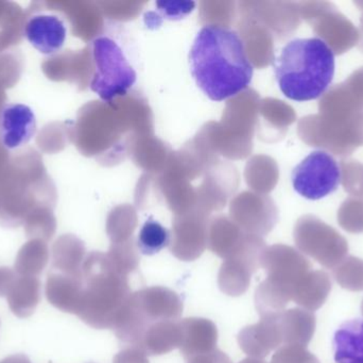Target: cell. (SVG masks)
<instances>
[{"label":"cell","instance_id":"6da1fadb","mask_svg":"<svg viewBox=\"0 0 363 363\" xmlns=\"http://www.w3.org/2000/svg\"><path fill=\"white\" fill-rule=\"evenodd\" d=\"M189 63L199 89L213 102L238 95L253 78V64L242 38L223 26L201 28L190 49Z\"/></svg>","mask_w":363,"mask_h":363},{"label":"cell","instance_id":"7a4b0ae2","mask_svg":"<svg viewBox=\"0 0 363 363\" xmlns=\"http://www.w3.org/2000/svg\"><path fill=\"white\" fill-rule=\"evenodd\" d=\"M57 202L55 185L32 147L18 149L0 170V225L16 228L38 207L53 208Z\"/></svg>","mask_w":363,"mask_h":363},{"label":"cell","instance_id":"3957f363","mask_svg":"<svg viewBox=\"0 0 363 363\" xmlns=\"http://www.w3.org/2000/svg\"><path fill=\"white\" fill-rule=\"evenodd\" d=\"M281 93L294 102L321 97L334 80L336 60L328 43L320 38H294L273 61Z\"/></svg>","mask_w":363,"mask_h":363},{"label":"cell","instance_id":"277c9868","mask_svg":"<svg viewBox=\"0 0 363 363\" xmlns=\"http://www.w3.org/2000/svg\"><path fill=\"white\" fill-rule=\"evenodd\" d=\"M129 276L115 269L108 254L94 251L83 264L82 298L77 317L96 330H113L132 292Z\"/></svg>","mask_w":363,"mask_h":363},{"label":"cell","instance_id":"5b68a950","mask_svg":"<svg viewBox=\"0 0 363 363\" xmlns=\"http://www.w3.org/2000/svg\"><path fill=\"white\" fill-rule=\"evenodd\" d=\"M183 308V302L174 290L160 286L144 288L132 293L113 330L121 343L138 347L152 324L179 321Z\"/></svg>","mask_w":363,"mask_h":363},{"label":"cell","instance_id":"8992f818","mask_svg":"<svg viewBox=\"0 0 363 363\" xmlns=\"http://www.w3.org/2000/svg\"><path fill=\"white\" fill-rule=\"evenodd\" d=\"M94 74L89 87L104 102L125 95L135 85L138 74L115 40L100 36L93 40Z\"/></svg>","mask_w":363,"mask_h":363},{"label":"cell","instance_id":"52a82bcc","mask_svg":"<svg viewBox=\"0 0 363 363\" xmlns=\"http://www.w3.org/2000/svg\"><path fill=\"white\" fill-rule=\"evenodd\" d=\"M294 191L309 200L326 197L341 185V168L337 160L328 151L309 153L292 170Z\"/></svg>","mask_w":363,"mask_h":363},{"label":"cell","instance_id":"ba28073f","mask_svg":"<svg viewBox=\"0 0 363 363\" xmlns=\"http://www.w3.org/2000/svg\"><path fill=\"white\" fill-rule=\"evenodd\" d=\"M262 268L266 271V279L294 296V288L313 266L306 258L290 247L272 246L262 255Z\"/></svg>","mask_w":363,"mask_h":363},{"label":"cell","instance_id":"9c48e42d","mask_svg":"<svg viewBox=\"0 0 363 363\" xmlns=\"http://www.w3.org/2000/svg\"><path fill=\"white\" fill-rule=\"evenodd\" d=\"M239 347L249 357L264 359L283 345L277 315L260 318V321L239 332Z\"/></svg>","mask_w":363,"mask_h":363},{"label":"cell","instance_id":"30bf717a","mask_svg":"<svg viewBox=\"0 0 363 363\" xmlns=\"http://www.w3.org/2000/svg\"><path fill=\"white\" fill-rule=\"evenodd\" d=\"M33 111L25 104H6L0 112V142L6 149H17L27 144L35 134Z\"/></svg>","mask_w":363,"mask_h":363},{"label":"cell","instance_id":"8fae6325","mask_svg":"<svg viewBox=\"0 0 363 363\" xmlns=\"http://www.w3.org/2000/svg\"><path fill=\"white\" fill-rule=\"evenodd\" d=\"M27 16L25 36L32 46L45 55L57 53L63 47L67 33L64 21L55 15L40 13Z\"/></svg>","mask_w":363,"mask_h":363},{"label":"cell","instance_id":"7c38bea8","mask_svg":"<svg viewBox=\"0 0 363 363\" xmlns=\"http://www.w3.org/2000/svg\"><path fill=\"white\" fill-rule=\"evenodd\" d=\"M180 325L181 345L179 349L186 362L217 349V326L211 320L187 318L180 321Z\"/></svg>","mask_w":363,"mask_h":363},{"label":"cell","instance_id":"4fadbf2b","mask_svg":"<svg viewBox=\"0 0 363 363\" xmlns=\"http://www.w3.org/2000/svg\"><path fill=\"white\" fill-rule=\"evenodd\" d=\"M83 277L70 276L63 273L49 271L45 294L47 300L59 310L76 315L82 298Z\"/></svg>","mask_w":363,"mask_h":363},{"label":"cell","instance_id":"5bb4252c","mask_svg":"<svg viewBox=\"0 0 363 363\" xmlns=\"http://www.w3.org/2000/svg\"><path fill=\"white\" fill-rule=\"evenodd\" d=\"M283 345L307 347L315 332L317 318L315 313L303 308H292L277 313Z\"/></svg>","mask_w":363,"mask_h":363},{"label":"cell","instance_id":"9a60e30c","mask_svg":"<svg viewBox=\"0 0 363 363\" xmlns=\"http://www.w3.org/2000/svg\"><path fill=\"white\" fill-rule=\"evenodd\" d=\"M330 291L332 281L330 275L325 271H311L294 288L292 302L305 310L315 313L325 304Z\"/></svg>","mask_w":363,"mask_h":363},{"label":"cell","instance_id":"2e32d148","mask_svg":"<svg viewBox=\"0 0 363 363\" xmlns=\"http://www.w3.org/2000/svg\"><path fill=\"white\" fill-rule=\"evenodd\" d=\"M336 363H363V319L345 321L333 338Z\"/></svg>","mask_w":363,"mask_h":363},{"label":"cell","instance_id":"e0dca14e","mask_svg":"<svg viewBox=\"0 0 363 363\" xmlns=\"http://www.w3.org/2000/svg\"><path fill=\"white\" fill-rule=\"evenodd\" d=\"M6 298L13 315L19 319L31 317L42 298V281L38 277L17 274Z\"/></svg>","mask_w":363,"mask_h":363},{"label":"cell","instance_id":"ac0fdd59","mask_svg":"<svg viewBox=\"0 0 363 363\" xmlns=\"http://www.w3.org/2000/svg\"><path fill=\"white\" fill-rule=\"evenodd\" d=\"M85 246L72 234L60 237L52 246L51 271L70 276L83 277Z\"/></svg>","mask_w":363,"mask_h":363},{"label":"cell","instance_id":"d6986e66","mask_svg":"<svg viewBox=\"0 0 363 363\" xmlns=\"http://www.w3.org/2000/svg\"><path fill=\"white\" fill-rule=\"evenodd\" d=\"M242 258H228L222 264L218 274V286L226 296L238 298L249 289L252 275L257 271Z\"/></svg>","mask_w":363,"mask_h":363},{"label":"cell","instance_id":"ffe728a7","mask_svg":"<svg viewBox=\"0 0 363 363\" xmlns=\"http://www.w3.org/2000/svg\"><path fill=\"white\" fill-rule=\"evenodd\" d=\"M180 345V321H163L152 324L146 330L138 347L148 356H161L179 349Z\"/></svg>","mask_w":363,"mask_h":363},{"label":"cell","instance_id":"44dd1931","mask_svg":"<svg viewBox=\"0 0 363 363\" xmlns=\"http://www.w3.org/2000/svg\"><path fill=\"white\" fill-rule=\"evenodd\" d=\"M28 16L19 4L0 0V53L14 49L25 36Z\"/></svg>","mask_w":363,"mask_h":363},{"label":"cell","instance_id":"7402d4cb","mask_svg":"<svg viewBox=\"0 0 363 363\" xmlns=\"http://www.w3.org/2000/svg\"><path fill=\"white\" fill-rule=\"evenodd\" d=\"M49 249L43 240H29L21 246L15 260L14 270L21 276L38 277L49 261Z\"/></svg>","mask_w":363,"mask_h":363},{"label":"cell","instance_id":"603a6c76","mask_svg":"<svg viewBox=\"0 0 363 363\" xmlns=\"http://www.w3.org/2000/svg\"><path fill=\"white\" fill-rule=\"evenodd\" d=\"M172 243V234L167 228L149 217L140 228L138 238V249L143 255L152 256Z\"/></svg>","mask_w":363,"mask_h":363},{"label":"cell","instance_id":"cb8c5ba5","mask_svg":"<svg viewBox=\"0 0 363 363\" xmlns=\"http://www.w3.org/2000/svg\"><path fill=\"white\" fill-rule=\"evenodd\" d=\"M26 236L29 240H43L48 242L57 229V221L51 207L34 209L23 222Z\"/></svg>","mask_w":363,"mask_h":363},{"label":"cell","instance_id":"d4e9b609","mask_svg":"<svg viewBox=\"0 0 363 363\" xmlns=\"http://www.w3.org/2000/svg\"><path fill=\"white\" fill-rule=\"evenodd\" d=\"M333 276L343 289L352 292L363 291V260L355 257L343 259L333 270Z\"/></svg>","mask_w":363,"mask_h":363},{"label":"cell","instance_id":"484cf974","mask_svg":"<svg viewBox=\"0 0 363 363\" xmlns=\"http://www.w3.org/2000/svg\"><path fill=\"white\" fill-rule=\"evenodd\" d=\"M25 58L18 49L0 53V87L4 90L14 87L23 74Z\"/></svg>","mask_w":363,"mask_h":363},{"label":"cell","instance_id":"4316f807","mask_svg":"<svg viewBox=\"0 0 363 363\" xmlns=\"http://www.w3.org/2000/svg\"><path fill=\"white\" fill-rule=\"evenodd\" d=\"M271 363H320V362L306 349V347L286 345L275 352Z\"/></svg>","mask_w":363,"mask_h":363},{"label":"cell","instance_id":"83f0119b","mask_svg":"<svg viewBox=\"0 0 363 363\" xmlns=\"http://www.w3.org/2000/svg\"><path fill=\"white\" fill-rule=\"evenodd\" d=\"M36 145L44 153H55L59 151L63 146L59 124L52 123L45 126L36 138Z\"/></svg>","mask_w":363,"mask_h":363},{"label":"cell","instance_id":"f1b7e54d","mask_svg":"<svg viewBox=\"0 0 363 363\" xmlns=\"http://www.w3.org/2000/svg\"><path fill=\"white\" fill-rule=\"evenodd\" d=\"M113 363H150L146 352L138 345H128L125 349L121 350L114 359Z\"/></svg>","mask_w":363,"mask_h":363},{"label":"cell","instance_id":"f546056e","mask_svg":"<svg viewBox=\"0 0 363 363\" xmlns=\"http://www.w3.org/2000/svg\"><path fill=\"white\" fill-rule=\"evenodd\" d=\"M194 2H157L162 12L165 13L168 18H181L184 15L188 14L194 10Z\"/></svg>","mask_w":363,"mask_h":363},{"label":"cell","instance_id":"4dcf8cb0","mask_svg":"<svg viewBox=\"0 0 363 363\" xmlns=\"http://www.w3.org/2000/svg\"><path fill=\"white\" fill-rule=\"evenodd\" d=\"M187 363H232V362L225 353L216 349L211 353L196 356V357L188 360Z\"/></svg>","mask_w":363,"mask_h":363},{"label":"cell","instance_id":"1f68e13d","mask_svg":"<svg viewBox=\"0 0 363 363\" xmlns=\"http://www.w3.org/2000/svg\"><path fill=\"white\" fill-rule=\"evenodd\" d=\"M16 277L17 273L14 269L6 268V266L0 268V298H6L9 289Z\"/></svg>","mask_w":363,"mask_h":363},{"label":"cell","instance_id":"d6a6232c","mask_svg":"<svg viewBox=\"0 0 363 363\" xmlns=\"http://www.w3.org/2000/svg\"><path fill=\"white\" fill-rule=\"evenodd\" d=\"M0 363H31V362L23 354H16V355L9 356V357L4 358Z\"/></svg>","mask_w":363,"mask_h":363},{"label":"cell","instance_id":"836d02e7","mask_svg":"<svg viewBox=\"0 0 363 363\" xmlns=\"http://www.w3.org/2000/svg\"><path fill=\"white\" fill-rule=\"evenodd\" d=\"M10 153H9V149H6V147L2 145V143L0 142V170L2 168H4L6 163H8L9 159H10Z\"/></svg>","mask_w":363,"mask_h":363},{"label":"cell","instance_id":"e575fe53","mask_svg":"<svg viewBox=\"0 0 363 363\" xmlns=\"http://www.w3.org/2000/svg\"><path fill=\"white\" fill-rule=\"evenodd\" d=\"M6 90H4L2 89V87H0V112H1L2 109H4V106H6Z\"/></svg>","mask_w":363,"mask_h":363},{"label":"cell","instance_id":"d590c367","mask_svg":"<svg viewBox=\"0 0 363 363\" xmlns=\"http://www.w3.org/2000/svg\"><path fill=\"white\" fill-rule=\"evenodd\" d=\"M238 363H267L264 359H258V358H245V359L241 360Z\"/></svg>","mask_w":363,"mask_h":363},{"label":"cell","instance_id":"8d00e7d4","mask_svg":"<svg viewBox=\"0 0 363 363\" xmlns=\"http://www.w3.org/2000/svg\"><path fill=\"white\" fill-rule=\"evenodd\" d=\"M362 315H363V300H362Z\"/></svg>","mask_w":363,"mask_h":363}]
</instances>
